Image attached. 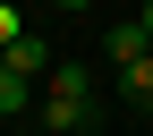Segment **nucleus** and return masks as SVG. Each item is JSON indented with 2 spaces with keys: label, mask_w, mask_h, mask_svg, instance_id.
I'll list each match as a JSON object with an SVG mask.
<instances>
[{
  "label": "nucleus",
  "mask_w": 153,
  "mask_h": 136,
  "mask_svg": "<svg viewBox=\"0 0 153 136\" xmlns=\"http://www.w3.org/2000/svg\"><path fill=\"white\" fill-rule=\"evenodd\" d=\"M26 34V17H17V0H0V43H17Z\"/></svg>",
  "instance_id": "6"
},
{
  "label": "nucleus",
  "mask_w": 153,
  "mask_h": 136,
  "mask_svg": "<svg viewBox=\"0 0 153 136\" xmlns=\"http://www.w3.org/2000/svg\"><path fill=\"white\" fill-rule=\"evenodd\" d=\"M102 51H111V68H128V60H145V51H153V34L136 26V17H119V26H102Z\"/></svg>",
  "instance_id": "2"
},
{
  "label": "nucleus",
  "mask_w": 153,
  "mask_h": 136,
  "mask_svg": "<svg viewBox=\"0 0 153 136\" xmlns=\"http://www.w3.org/2000/svg\"><path fill=\"white\" fill-rule=\"evenodd\" d=\"M136 26H145V34H153V0H145V9H136Z\"/></svg>",
  "instance_id": "7"
},
{
  "label": "nucleus",
  "mask_w": 153,
  "mask_h": 136,
  "mask_svg": "<svg viewBox=\"0 0 153 136\" xmlns=\"http://www.w3.org/2000/svg\"><path fill=\"white\" fill-rule=\"evenodd\" d=\"M119 102H128V111H145V119H153V51H145V60H128V68H119Z\"/></svg>",
  "instance_id": "4"
},
{
  "label": "nucleus",
  "mask_w": 153,
  "mask_h": 136,
  "mask_svg": "<svg viewBox=\"0 0 153 136\" xmlns=\"http://www.w3.org/2000/svg\"><path fill=\"white\" fill-rule=\"evenodd\" d=\"M26 102H34V85H26V77H9V68H0V119H26Z\"/></svg>",
  "instance_id": "5"
},
{
  "label": "nucleus",
  "mask_w": 153,
  "mask_h": 136,
  "mask_svg": "<svg viewBox=\"0 0 153 136\" xmlns=\"http://www.w3.org/2000/svg\"><path fill=\"white\" fill-rule=\"evenodd\" d=\"M60 9H76V17H85V9H94V0H60Z\"/></svg>",
  "instance_id": "8"
},
{
  "label": "nucleus",
  "mask_w": 153,
  "mask_h": 136,
  "mask_svg": "<svg viewBox=\"0 0 153 136\" xmlns=\"http://www.w3.org/2000/svg\"><path fill=\"white\" fill-rule=\"evenodd\" d=\"M43 128H51V136H85V128H94V68H85V60H51Z\"/></svg>",
  "instance_id": "1"
},
{
  "label": "nucleus",
  "mask_w": 153,
  "mask_h": 136,
  "mask_svg": "<svg viewBox=\"0 0 153 136\" xmlns=\"http://www.w3.org/2000/svg\"><path fill=\"white\" fill-rule=\"evenodd\" d=\"M0 68H9V77H26V85H34V77L51 68V51L34 43V34H17V43H0Z\"/></svg>",
  "instance_id": "3"
},
{
  "label": "nucleus",
  "mask_w": 153,
  "mask_h": 136,
  "mask_svg": "<svg viewBox=\"0 0 153 136\" xmlns=\"http://www.w3.org/2000/svg\"><path fill=\"white\" fill-rule=\"evenodd\" d=\"M0 128H9V119H0Z\"/></svg>",
  "instance_id": "9"
}]
</instances>
